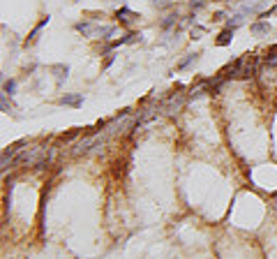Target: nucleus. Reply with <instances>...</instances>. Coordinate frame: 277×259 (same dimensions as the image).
Here are the masks:
<instances>
[{
  "label": "nucleus",
  "mask_w": 277,
  "mask_h": 259,
  "mask_svg": "<svg viewBox=\"0 0 277 259\" xmlns=\"http://www.w3.org/2000/svg\"><path fill=\"white\" fill-rule=\"evenodd\" d=\"M79 32H83V37H95V35H102V28L99 26H95V23H88V21H83V23H76L74 26Z\"/></svg>",
  "instance_id": "1"
},
{
  "label": "nucleus",
  "mask_w": 277,
  "mask_h": 259,
  "mask_svg": "<svg viewBox=\"0 0 277 259\" xmlns=\"http://www.w3.org/2000/svg\"><path fill=\"white\" fill-rule=\"evenodd\" d=\"M58 104H62V107L79 109V107H83V95H62V97L58 99Z\"/></svg>",
  "instance_id": "2"
},
{
  "label": "nucleus",
  "mask_w": 277,
  "mask_h": 259,
  "mask_svg": "<svg viewBox=\"0 0 277 259\" xmlns=\"http://www.w3.org/2000/svg\"><path fill=\"white\" fill-rule=\"evenodd\" d=\"M249 31L254 32L256 37H261V35H268L270 32V23L263 21V19H259V21H254L252 26H249Z\"/></svg>",
  "instance_id": "3"
},
{
  "label": "nucleus",
  "mask_w": 277,
  "mask_h": 259,
  "mask_svg": "<svg viewBox=\"0 0 277 259\" xmlns=\"http://www.w3.org/2000/svg\"><path fill=\"white\" fill-rule=\"evenodd\" d=\"M231 39H233V28H224V31L219 32V37H217L215 44L217 46H229L231 44Z\"/></svg>",
  "instance_id": "4"
},
{
  "label": "nucleus",
  "mask_w": 277,
  "mask_h": 259,
  "mask_svg": "<svg viewBox=\"0 0 277 259\" xmlns=\"http://www.w3.org/2000/svg\"><path fill=\"white\" fill-rule=\"evenodd\" d=\"M243 23H245V14L240 12V14H233L231 19H229V23H226V28H233V31H236V28H240Z\"/></svg>",
  "instance_id": "5"
},
{
  "label": "nucleus",
  "mask_w": 277,
  "mask_h": 259,
  "mask_svg": "<svg viewBox=\"0 0 277 259\" xmlns=\"http://www.w3.org/2000/svg\"><path fill=\"white\" fill-rule=\"evenodd\" d=\"M176 21H178V14H166L164 19L159 21V26H162V31H169V28L176 26Z\"/></svg>",
  "instance_id": "6"
},
{
  "label": "nucleus",
  "mask_w": 277,
  "mask_h": 259,
  "mask_svg": "<svg viewBox=\"0 0 277 259\" xmlns=\"http://www.w3.org/2000/svg\"><path fill=\"white\" fill-rule=\"evenodd\" d=\"M46 23H49V16H44V19H42V21H39L37 26L32 28V32H30V35H28V44H30V42H35V37H37V32L42 31V28H44Z\"/></svg>",
  "instance_id": "7"
},
{
  "label": "nucleus",
  "mask_w": 277,
  "mask_h": 259,
  "mask_svg": "<svg viewBox=\"0 0 277 259\" xmlns=\"http://www.w3.org/2000/svg\"><path fill=\"white\" fill-rule=\"evenodd\" d=\"M2 91H5V95H14V91H16V81H14V79H9V81H5V86H2Z\"/></svg>",
  "instance_id": "8"
},
{
  "label": "nucleus",
  "mask_w": 277,
  "mask_h": 259,
  "mask_svg": "<svg viewBox=\"0 0 277 259\" xmlns=\"http://www.w3.org/2000/svg\"><path fill=\"white\" fill-rule=\"evenodd\" d=\"M56 72H60L58 74V84H62V79H67V72H69V67L67 65H58V67H53Z\"/></svg>",
  "instance_id": "9"
},
{
  "label": "nucleus",
  "mask_w": 277,
  "mask_h": 259,
  "mask_svg": "<svg viewBox=\"0 0 277 259\" xmlns=\"http://www.w3.org/2000/svg\"><path fill=\"white\" fill-rule=\"evenodd\" d=\"M196 58H199V54H189L187 58H185V61H180V65H178V69H185L187 67V65H192V63L196 61Z\"/></svg>",
  "instance_id": "10"
},
{
  "label": "nucleus",
  "mask_w": 277,
  "mask_h": 259,
  "mask_svg": "<svg viewBox=\"0 0 277 259\" xmlns=\"http://www.w3.org/2000/svg\"><path fill=\"white\" fill-rule=\"evenodd\" d=\"M153 5L159 9H166V7H171V0H153Z\"/></svg>",
  "instance_id": "11"
},
{
  "label": "nucleus",
  "mask_w": 277,
  "mask_h": 259,
  "mask_svg": "<svg viewBox=\"0 0 277 259\" xmlns=\"http://www.w3.org/2000/svg\"><path fill=\"white\" fill-rule=\"evenodd\" d=\"M74 137H79V130H72V132H67V134H62L60 139H62V141H72Z\"/></svg>",
  "instance_id": "12"
},
{
  "label": "nucleus",
  "mask_w": 277,
  "mask_h": 259,
  "mask_svg": "<svg viewBox=\"0 0 277 259\" xmlns=\"http://www.w3.org/2000/svg\"><path fill=\"white\" fill-rule=\"evenodd\" d=\"M0 104H2V111H9V102H7V95L2 93V97H0Z\"/></svg>",
  "instance_id": "13"
},
{
  "label": "nucleus",
  "mask_w": 277,
  "mask_h": 259,
  "mask_svg": "<svg viewBox=\"0 0 277 259\" xmlns=\"http://www.w3.org/2000/svg\"><path fill=\"white\" fill-rule=\"evenodd\" d=\"M203 5H206L203 0H192V2H189V7H192V9H201Z\"/></svg>",
  "instance_id": "14"
},
{
  "label": "nucleus",
  "mask_w": 277,
  "mask_h": 259,
  "mask_svg": "<svg viewBox=\"0 0 277 259\" xmlns=\"http://www.w3.org/2000/svg\"><path fill=\"white\" fill-rule=\"evenodd\" d=\"M224 12H215V16H213V21H215V23H219V21H224Z\"/></svg>",
  "instance_id": "15"
},
{
  "label": "nucleus",
  "mask_w": 277,
  "mask_h": 259,
  "mask_svg": "<svg viewBox=\"0 0 277 259\" xmlns=\"http://www.w3.org/2000/svg\"><path fill=\"white\" fill-rule=\"evenodd\" d=\"M113 61H116V56H113V54H109V58H106V63H104V69H106V67H111V65H113Z\"/></svg>",
  "instance_id": "16"
},
{
  "label": "nucleus",
  "mask_w": 277,
  "mask_h": 259,
  "mask_svg": "<svg viewBox=\"0 0 277 259\" xmlns=\"http://www.w3.org/2000/svg\"><path fill=\"white\" fill-rule=\"evenodd\" d=\"M226 2H240V0H226Z\"/></svg>",
  "instance_id": "17"
}]
</instances>
